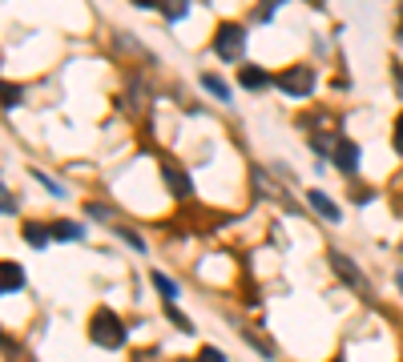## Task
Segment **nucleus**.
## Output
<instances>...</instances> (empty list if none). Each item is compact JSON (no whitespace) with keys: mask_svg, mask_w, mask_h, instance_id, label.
<instances>
[{"mask_svg":"<svg viewBox=\"0 0 403 362\" xmlns=\"http://www.w3.org/2000/svg\"><path fill=\"white\" fill-rule=\"evenodd\" d=\"M89 338H93L101 350H117L126 342V322H121L109 306H97L93 318H89Z\"/></svg>","mask_w":403,"mask_h":362,"instance_id":"f257e3e1","label":"nucleus"},{"mask_svg":"<svg viewBox=\"0 0 403 362\" xmlns=\"http://www.w3.org/2000/svg\"><path fill=\"white\" fill-rule=\"evenodd\" d=\"M214 52L222 61H238L242 64V52H246V28L238 21H222L214 28Z\"/></svg>","mask_w":403,"mask_h":362,"instance_id":"f03ea898","label":"nucleus"},{"mask_svg":"<svg viewBox=\"0 0 403 362\" xmlns=\"http://www.w3.org/2000/svg\"><path fill=\"white\" fill-rule=\"evenodd\" d=\"M275 85L287 93V97H311V89H315V73L307 69V64H290L282 73L275 77Z\"/></svg>","mask_w":403,"mask_h":362,"instance_id":"7ed1b4c3","label":"nucleus"},{"mask_svg":"<svg viewBox=\"0 0 403 362\" xmlns=\"http://www.w3.org/2000/svg\"><path fill=\"white\" fill-rule=\"evenodd\" d=\"M331 162L339 165L343 174H355V169H359V162H363V153H359V145H355V141L339 137L335 145H331Z\"/></svg>","mask_w":403,"mask_h":362,"instance_id":"20e7f679","label":"nucleus"},{"mask_svg":"<svg viewBox=\"0 0 403 362\" xmlns=\"http://www.w3.org/2000/svg\"><path fill=\"white\" fill-rule=\"evenodd\" d=\"M162 177H165V189H170L174 198H189V193H194V181H189L186 169H177V165L165 162L162 165Z\"/></svg>","mask_w":403,"mask_h":362,"instance_id":"39448f33","label":"nucleus"},{"mask_svg":"<svg viewBox=\"0 0 403 362\" xmlns=\"http://www.w3.org/2000/svg\"><path fill=\"white\" fill-rule=\"evenodd\" d=\"M238 85L258 93V89L270 85V77H266V69H258V64H238Z\"/></svg>","mask_w":403,"mask_h":362,"instance_id":"423d86ee","label":"nucleus"},{"mask_svg":"<svg viewBox=\"0 0 403 362\" xmlns=\"http://www.w3.org/2000/svg\"><path fill=\"white\" fill-rule=\"evenodd\" d=\"M331 266H335V274L347 282V286H363V274H359V266L351 258H343V254H331Z\"/></svg>","mask_w":403,"mask_h":362,"instance_id":"0eeeda50","label":"nucleus"},{"mask_svg":"<svg viewBox=\"0 0 403 362\" xmlns=\"http://www.w3.org/2000/svg\"><path fill=\"white\" fill-rule=\"evenodd\" d=\"M21 234H25V242L33 246V250H45V246H49V237H53V225L25 222V230H21Z\"/></svg>","mask_w":403,"mask_h":362,"instance_id":"6e6552de","label":"nucleus"},{"mask_svg":"<svg viewBox=\"0 0 403 362\" xmlns=\"http://www.w3.org/2000/svg\"><path fill=\"white\" fill-rule=\"evenodd\" d=\"M307 201H311V205L319 210V217H327V222H339V217H343L339 205H335L327 193H319V189H311V193H307Z\"/></svg>","mask_w":403,"mask_h":362,"instance_id":"1a4fd4ad","label":"nucleus"},{"mask_svg":"<svg viewBox=\"0 0 403 362\" xmlns=\"http://www.w3.org/2000/svg\"><path fill=\"white\" fill-rule=\"evenodd\" d=\"M0 274H4V282H0V286H4V294H13V290L25 286V270H21L16 262H4V266H0Z\"/></svg>","mask_w":403,"mask_h":362,"instance_id":"9d476101","label":"nucleus"},{"mask_svg":"<svg viewBox=\"0 0 403 362\" xmlns=\"http://www.w3.org/2000/svg\"><path fill=\"white\" fill-rule=\"evenodd\" d=\"M53 237H57V242H81V225L77 222H53Z\"/></svg>","mask_w":403,"mask_h":362,"instance_id":"9b49d317","label":"nucleus"},{"mask_svg":"<svg viewBox=\"0 0 403 362\" xmlns=\"http://www.w3.org/2000/svg\"><path fill=\"white\" fill-rule=\"evenodd\" d=\"M202 85L210 89V93H214L218 101H230V85H226V81H222V77H214V73H206V77H202Z\"/></svg>","mask_w":403,"mask_h":362,"instance_id":"f8f14e48","label":"nucleus"},{"mask_svg":"<svg viewBox=\"0 0 403 362\" xmlns=\"http://www.w3.org/2000/svg\"><path fill=\"white\" fill-rule=\"evenodd\" d=\"M162 13H165V21H182V16L189 13V0H165Z\"/></svg>","mask_w":403,"mask_h":362,"instance_id":"ddd939ff","label":"nucleus"},{"mask_svg":"<svg viewBox=\"0 0 403 362\" xmlns=\"http://www.w3.org/2000/svg\"><path fill=\"white\" fill-rule=\"evenodd\" d=\"M153 286H158V294H162L165 302H174V298H177V286H174V282H170L165 274H153Z\"/></svg>","mask_w":403,"mask_h":362,"instance_id":"4468645a","label":"nucleus"},{"mask_svg":"<svg viewBox=\"0 0 403 362\" xmlns=\"http://www.w3.org/2000/svg\"><path fill=\"white\" fill-rule=\"evenodd\" d=\"M165 318H170V322H174L177 330H186V334H189V330H194V326H189V318H186V314H182V310H177L174 302H170V306H165Z\"/></svg>","mask_w":403,"mask_h":362,"instance_id":"2eb2a0df","label":"nucleus"},{"mask_svg":"<svg viewBox=\"0 0 403 362\" xmlns=\"http://www.w3.org/2000/svg\"><path fill=\"white\" fill-rule=\"evenodd\" d=\"M194 362H226V354H222V350H214V346H202Z\"/></svg>","mask_w":403,"mask_h":362,"instance_id":"dca6fc26","label":"nucleus"},{"mask_svg":"<svg viewBox=\"0 0 403 362\" xmlns=\"http://www.w3.org/2000/svg\"><path fill=\"white\" fill-rule=\"evenodd\" d=\"M16 105H21V89H16V85H4V109L13 113Z\"/></svg>","mask_w":403,"mask_h":362,"instance_id":"f3484780","label":"nucleus"},{"mask_svg":"<svg viewBox=\"0 0 403 362\" xmlns=\"http://www.w3.org/2000/svg\"><path fill=\"white\" fill-rule=\"evenodd\" d=\"M114 234H117V237H126V242L133 246V250H145V242H141V237L133 234V230H114Z\"/></svg>","mask_w":403,"mask_h":362,"instance_id":"a211bd4d","label":"nucleus"},{"mask_svg":"<svg viewBox=\"0 0 403 362\" xmlns=\"http://www.w3.org/2000/svg\"><path fill=\"white\" fill-rule=\"evenodd\" d=\"M33 177H37L40 186L49 189V193H57V198H65V189H61V186H57V181H53V177H45V174H33Z\"/></svg>","mask_w":403,"mask_h":362,"instance_id":"6ab92c4d","label":"nucleus"},{"mask_svg":"<svg viewBox=\"0 0 403 362\" xmlns=\"http://www.w3.org/2000/svg\"><path fill=\"white\" fill-rule=\"evenodd\" d=\"M351 201H359V205L371 201V189H367V186H351Z\"/></svg>","mask_w":403,"mask_h":362,"instance_id":"aec40b11","label":"nucleus"},{"mask_svg":"<svg viewBox=\"0 0 403 362\" xmlns=\"http://www.w3.org/2000/svg\"><path fill=\"white\" fill-rule=\"evenodd\" d=\"M395 153L403 157V113L395 117Z\"/></svg>","mask_w":403,"mask_h":362,"instance_id":"412c9836","label":"nucleus"},{"mask_svg":"<svg viewBox=\"0 0 403 362\" xmlns=\"http://www.w3.org/2000/svg\"><path fill=\"white\" fill-rule=\"evenodd\" d=\"M89 213H93L97 222H109V210H105V205H89Z\"/></svg>","mask_w":403,"mask_h":362,"instance_id":"4be33fe9","label":"nucleus"},{"mask_svg":"<svg viewBox=\"0 0 403 362\" xmlns=\"http://www.w3.org/2000/svg\"><path fill=\"white\" fill-rule=\"evenodd\" d=\"M4 213H9V217L16 213V201H13V193H9V189H4Z\"/></svg>","mask_w":403,"mask_h":362,"instance_id":"5701e85b","label":"nucleus"},{"mask_svg":"<svg viewBox=\"0 0 403 362\" xmlns=\"http://www.w3.org/2000/svg\"><path fill=\"white\" fill-rule=\"evenodd\" d=\"M133 4H138V9H162L165 0H133Z\"/></svg>","mask_w":403,"mask_h":362,"instance_id":"b1692460","label":"nucleus"},{"mask_svg":"<svg viewBox=\"0 0 403 362\" xmlns=\"http://www.w3.org/2000/svg\"><path fill=\"white\" fill-rule=\"evenodd\" d=\"M395 81H399V89H403V64H395Z\"/></svg>","mask_w":403,"mask_h":362,"instance_id":"393cba45","label":"nucleus"},{"mask_svg":"<svg viewBox=\"0 0 403 362\" xmlns=\"http://www.w3.org/2000/svg\"><path fill=\"white\" fill-rule=\"evenodd\" d=\"M399 290H403V274H399Z\"/></svg>","mask_w":403,"mask_h":362,"instance_id":"a878e982","label":"nucleus"},{"mask_svg":"<svg viewBox=\"0 0 403 362\" xmlns=\"http://www.w3.org/2000/svg\"><path fill=\"white\" fill-rule=\"evenodd\" d=\"M311 4H323V0H311Z\"/></svg>","mask_w":403,"mask_h":362,"instance_id":"bb28decb","label":"nucleus"},{"mask_svg":"<svg viewBox=\"0 0 403 362\" xmlns=\"http://www.w3.org/2000/svg\"><path fill=\"white\" fill-rule=\"evenodd\" d=\"M335 362H343V358H335Z\"/></svg>","mask_w":403,"mask_h":362,"instance_id":"cd10ccee","label":"nucleus"}]
</instances>
